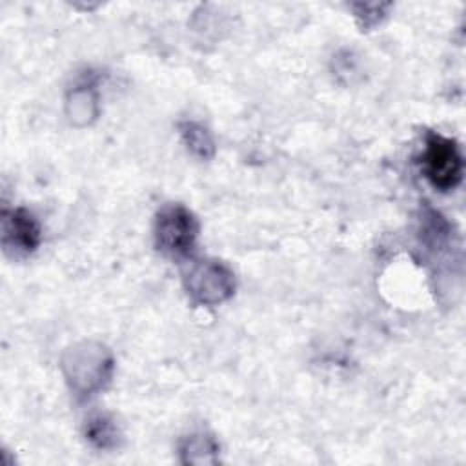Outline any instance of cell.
<instances>
[{
	"label": "cell",
	"mask_w": 466,
	"mask_h": 466,
	"mask_svg": "<svg viewBox=\"0 0 466 466\" xmlns=\"http://www.w3.org/2000/svg\"><path fill=\"white\" fill-rule=\"evenodd\" d=\"M60 368L71 393L86 400L109 384L115 359L106 344L98 340H80L62 353Z\"/></svg>",
	"instance_id": "1"
},
{
	"label": "cell",
	"mask_w": 466,
	"mask_h": 466,
	"mask_svg": "<svg viewBox=\"0 0 466 466\" xmlns=\"http://www.w3.org/2000/svg\"><path fill=\"white\" fill-rule=\"evenodd\" d=\"M198 229V220L193 211L182 204H166L155 217V246L169 258L189 257L195 249Z\"/></svg>",
	"instance_id": "2"
},
{
	"label": "cell",
	"mask_w": 466,
	"mask_h": 466,
	"mask_svg": "<svg viewBox=\"0 0 466 466\" xmlns=\"http://www.w3.org/2000/svg\"><path fill=\"white\" fill-rule=\"evenodd\" d=\"M184 289L195 304L217 306L229 300L235 293V273L217 258L193 262L182 277Z\"/></svg>",
	"instance_id": "3"
},
{
	"label": "cell",
	"mask_w": 466,
	"mask_h": 466,
	"mask_svg": "<svg viewBox=\"0 0 466 466\" xmlns=\"http://www.w3.org/2000/svg\"><path fill=\"white\" fill-rule=\"evenodd\" d=\"M420 164L426 180L439 191L455 189L462 180L464 160L461 147L453 138L441 133L430 131L426 135Z\"/></svg>",
	"instance_id": "4"
},
{
	"label": "cell",
	"mask_w": 466,
	"mask_h": 466,
	"mask_svg": "<svg viewBox=\"0 0 466 466\" xmlns=\"http://www.w3.org/2000/svg\"><path fill=\"white\" fill-rule=\"evenodd\" d=\"M42 242V228L36 217L25 208L2 211V248L11 258H25Z\"/></svg>",
	"instance_id": "5"
},
{
	"label": "cell",
	"mask_w": 466,
	"mask_h": 466,
	"mask_svg": "<svg viewBox=\"0 0 466 466\" xmlns=\"http://www.w3.org/2000/svg\"><path fill=\"white\" fill-rule=\"evenodd\" d=\"M100 113L98 91L93 82H80L67 91L66 115L76 127H86L96 120Z\"/></svg>",
	"instance_id": "6"
},
{
	"label": "cell",
	"mask_w": 466,
	"mask_h": 466,
	"mask_svg": "<svg viewBox=\"0 0 466 466\" xmlns=\"http://www.w3.org/2000/svg\"><path fill=\"white\" fill-rule=\"evenodd\" d=\"M180 461L184 464H217L220 446L208 431H195L180 442Z\"/></svg>",
	"instance_id": "7"
},
{
	"label": "cell",
	"mask_w": 466,
	"mask_h": 466,
	"mask_svg": "<svg viewBox=\"0 0 466 466\" xmlns=\"http://www.w3.org/2000/svg\"><path fill=\"white\" fill-rule=\"evenodd\" d=\"M84 435L96 450H115L120 446L122 431L116 420L107 413H95L86 420Z\"/></svg>",
	"instance_id": "8"
},
{
	"label": "cell",
	"mask_w": 466,
	"mask_h": 466,
	"mask_svg": "<svg viewBox=\"0 0 466 466\" xmlns=\"http://www.w3.org/2000/svg\"><path fill=\"white\" fill-rule=\"evenodd\" d=\"M178 133L186 149L198 160H211L215 157V140L206 126L195 120H182L178 124Z\"/></svg>",
	"instance_id": "9"
},
{
	"label": "cell",
	"mask_w": 466,
	"mask_h": 466,
	"mask_svg": "<svg viewBox=\"0 0 466 466\" xmlns=\"http://www.w3.org/2000/svg\"><path fill=\"white\" fill-rule=\"evenodd\" d=\"M351 9L355 11V18L362 31H368L382 22L390 4H353Z\"/></svg>",
	"instance_id": "10"
}]
</instances>
